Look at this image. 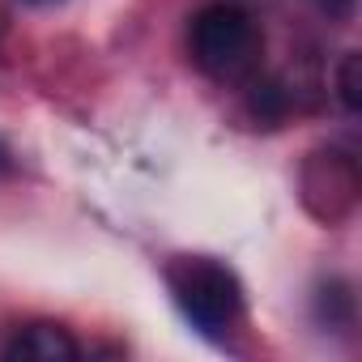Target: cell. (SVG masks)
<instances>
[{"label":"cell","mask_w":362,"mask_h":362,"mask_svg":"<svg viewBox=\"0 0 362 362\" xmlns=\"http://www.w3.org/2000/svg\"><path fill=\"white\" fill-rule=\"evenodd\" d=\"M264 35L239 5H209L192 18V60L205 77L239 86L260 73Z\"/></svg>","instance_id":"1"},{"label":"cell","mask_w":362,"mask_h":362,"mask_svg":"<svg viewBox=\"0 0 362 362\" xmlns=\"http://www.w3.org/2000/svg\"><path fill=\"white\" fill-rule=\"evenodd\" d=\"M166 286L201 332H222L243 315V286L239 277L209 256H179L166 269Z\"/></svg>","instance_id":"2"},{"label":"cell","mask_w":362,"mask_h":362,"mask_svg":"<svg viewBox=\"0 0 362 362\" xmlns=\"http://www.w3.org/2000/svg\"><path fill=\"white\" fill-rule=\"evenodd\" d=\"M303 201L320 222H341L358 201V166L337 149H320L303 166Z\"/></svg>","instance_id":"3"},{"label":"cell","mask_w":362,"mask_h":362,"mask_svg":"<svg viewBox=\"0 0 362 362\" xmlns=\"http://www.w3.org/2000/svg\"><path fill=\"white\" fill-rule=\"evenodd\" d=\"M5 354L9 358H26V362H77L81 345L60 324H30Z\"/></svg>","instance_id":"4"},{"label":"cell","mask_w":362,"mask_h":362,"mask_svg":"<svg viewBox=\"0 0 362 362\" xmlns=\"http://www.w3.org/2000/svg\"><path fill=\"white\" fill-rule=\"evenodd\" d=\"M247 107L260 124H281L286 111H290V90L281 81H256L252 77V90H247Z\"/></svg>","instance_id":"5"},{"label":"cell","mask_w":362,"mask_h":362,"mask_svg":"<svg viewBox=\"0 0 362 362\" xmlns=\"http://www.w3.org/2000/svg\"><path fill=\"white\" fill-rule=\"evenodd\" d=\"M337 98H341L345 111L362 107V56L358 52H345V60L337 69Z\"/></svg>","instance_id":"6"},{"label":"cell","mask_w":362,"mask_h":362,"mask_svg":"<svg viewBox=\"0 0 362 362\" xmlns=\"http://www.w3.org/2000/svg\"><path fill=\"white\" fill-rule=\"evenodd\" d=\"M311 5H315L324 18H332V22H349V18H354V5H358V0H311Z\"/></svg>","instance_id":"7"},{"label":"cell","mask_w":362,"mask_h":362,"mask_svg":"<svg viewBox=\"0 0 362 362\" xmlns=\"http://www.w3.org/2000/svg\"><path fill=\"white\" fill-rule=\"evenodd\" d=\"M5 175H13V149L0 141V179H5Z\"/></svg>","instance_id":"8"},{"label":"cell","mask_w":362,"mask_h":362,"mask_svg":"<svg viewBox=\"0 0 362 362\" xmlns=\"http://www.w3.org/2000/svg\"><path fill=\"white\" fill-rule=\"evenodd\" d=\"M26 5H52V0H26Z\"/></svg>","instance_id":"9"}]
</instances>
